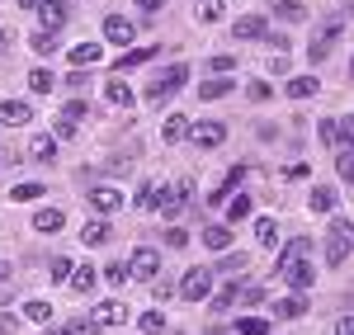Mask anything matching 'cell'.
<instances>
[{
	"label": "cell",
	"instance_id": "e0dca14e",
	"mask_svg": "<svg viewBox=\"0 0 354 335\" xmlns=\"http://www.w3.org/2000/svg\"><path fill=\"white\" fill-rule=\"evenodd\" d=\"M279 279L288 283V288H312V279H317V274H312V265L302 260V265H293V269H283Z\"/></svg>",
	"mask_w": 354,
	"mask_h": 335
},
{
	"label": "cell",
	"instance_id": "c3c4849f",
	"mask_svg": "<svg viewBox=\"0 0 354 335\" xmlns=\"http://www.w3.org/2000/svg\"><path fill=\"white\" fill-rule=\"evenodd\" d=\"M57 335H95V326L90 321H71V326H62Z\"/></svg>",
	"mask_w": 354,
	"mask_h": 335
},
{
	"label": "cell",
	"instance_id": "db71d44e",
	"mask_svg": "<svg viewBox=\"0 0 354 335\" xmlns=\"http://www.w3.org/2000/svg\"><path fill=\"white\" fill-rule=\"evenodd\" d=\"M0 335H19V321L15 316H0Z\"/></svg>",
	"mask_w": 354,
	"mask_h": 335
},
{
	"label": "cell",
	"instance_id": "8d00e7d4",
	"mask_svg": "<svg viewBox=\"0 0 354 335\" xmlns=\"http://www.w3.org/2000/svg\"><path fill=\"white\" fill-rule=\"evenodd\" d=\"M241 175H245V170H227V180H222L218 189H213V203H222V198L232 194V184H241Z\"/></svg>",
	"mask_w": 354,
	"mask_h": 335
},
{
	"label": "cell",
	"instance_id": "b9f144b4",
	"mask_svg": "<svg viewBox=\"0 0 354 335\" xmlns=\"http://www.w3.org/2000/svg\"><path fill=\"white\" fill-rule=\"evenodd\" d=\"M335 142L354 146V118H340V123H335Z\"/></svg>",
	"mask_w": 354,
	"mask_h": 335
},
{
	"label": "cell",
	"instance_id": "94428289",
	"mask_svg": "<svg viewBox=\"0 0 354 335\" xmlns=\"http://www.w3.org/2000/svg\"><path fill=\"white\" fill-rule=\"evenodd\" d=\"M208 335H236V331H208Z\"/></svg>",
	"mask_w": 354,
	"mask_h": 335
},
{
	"label": "cell",
	"instance_id": "9c48e42d",
	"mask_svg": "<svg viewBox=\"0 0 354 335\" xmlns=\"http://www.w3.org/2000/svg\"><path fill=\"white\" fill-rule=\"evenodd\" d=\"M104 38H109V43H118V48H128V43L137 38L133 19H123V15H109V19H104Z\"/></svg>",
	"mask_w": 354,
	"mask_h": 335
},
{
	"label": "cell",
	"instance_id": "6da1fadb",
	"mask_svg": "<svg viewBox=\"0 0 354 335\" xmlns=\"http://www.w3.org/2000/svg\"><path fill=\"white\" fill-rule=\"evenodd\" d=\"M189 85V66H170L165 76H151V85H147V99L151 104H161V99H170L175 90H185Z\"/></svg>",
	"mask_w": 354,
	"mask_h": 335
},
{
	"label": "cell",
	"instance_id": "11a10c76",
	"mask_svg": "<svg viewBox=\"0 0 354 335\" xmlns=\"http://www.w3.org/2000/svg\"><path fill=\"white\" fill-rule=\"evenodd\" d=\"M335 335H354V316H345V321L335 326Z\"/></svg>",
	"mask_w": 354,
	"mask_h": 335
},
{
	"label": "cell",
	"instance_id": "484cf974",
	"mask_svg": "<svg viewBox=\"0 0 354 335\" xmlns=\"http://www.w3.org/2000/svg\"><path fill=\"white\" fill-rule=\"evenodd\" d=\"M71 61H76V66H95V61H100V43H81V48H71Z\"/></svg>",
	"mask_w": 354,
	"mask_h": 335
},
{
	"label": "cell",
	"instance_id": "f35d334b",
	"mask_svg": "<svg viewBox=\"0 0 354 335\" xmlns=\"http://www.w3.org/2000/svg\"><path fill=\"white\" fill-rule=\"evenodd\" d=\"M10 198H19V203H33V198H43V184H15Z\"/></svg>",
	"mask_w": 354,
	"mask_h": 335
},
{
	"label": "cell",
	"instance_id": "9a60e30c",
	"mask_svg": "<svg viewBox=\"0 0 354 335\" xmlns=\"http://www.w3.org/2000/svg\"><path fill=\"white\" fill-rule=\"evenodd\" d=\"M245 293H250V288H241V283H227L218 298H213V312H227V307H236V303H245Z\"/></svg>",
	"mask_w": 354,
	"mask_h": 335
},
{
	"label": "cell",
	"instance_id": "7dc6e473",
	"mask_svg": "<svg viewBox=\"0 0 354 335\" xmlns=\"http://www.w3.org/2000/svg\"><path fill=\"white\" fill-rule=\"evenodd\" d=\"M335 166H340V180H350V184H354V151H345Z\"/></svg>",
	"mask_w": 354,
	"mask_h": 335
},
{
	"label": "cell",
	"instance_id": "5bb4252c",
	"mask_svg": "<svg viewBox=\"0 0 354 335\" xmlns=\"http://www.w3.org/2000/svg\"><path fill=\"white\" fill-rule=\"evenodd\" d=\"M104 99H109L113 109H133V90H128V81H109L104 85Z\"/></svg>",
	"mask_w": 354,
	"mask_h": 335
},
{
	"label": "cell",
	"instance_id": "f6af8a7d",
	"mask_svg": "<svg viewBox=\"0 0 354 335\" xmlns=\"http://www.w3.org/2000/svg\"><path fill=\"white\" fill-rule=\"evenodd\" d=\"M165 246H175V251H180V246H189V231H180V227H170V231H165Z\"/></svg>",
	"mask_w": 354,
	"mask_h": 335
},
{
	"label": "cell",
	"instance_id": "6125c7cd",
	"mask_svg": "<svg viewBox=\"0 0 354 335\" xmlns=\"http://www.w3.org/2000/svg\"><path fill=\"white\" fill-rule=\"evenodd\" d=\"M350 76H354V61H350Z\"/></svg>",
	"mask_w": 354,
	"mask_h": 335
},
{
	"label": "cell",
	"instance_id": "1f68e13d",
	"mask_svg": "<svg viewBox=\"0 0 354 335\" xmlns=\"http://www.w3.org/2000/svg\"><path fill=\"white\" fill-rule=\"evenodd\" d=\"M255 236H260V246H274V241H279V222H274V218H260V222H255Z\"/></svg>",
	"mask_w": 354,
	"mask_h": 335
},
{
	"label": "cell",
	"instance_id": "603a6c76",
	"mask_svg": "<svg viewBox=\"0 0 354 335\" xmlns=\"http://www.w3.org/2000/svg\"><path fill=\"white\" fill-rule=\"evenodd\" d=\"M185 133H189V118H185V113H170V118H165V128H161V137L165 142H180Z\"/></svg>",
	"mask_w": 354,
	"mask_h": 335
},
{
	"label": "cell",
	"instance_id": "bcb514c9",
	"mask_svg": "<svg viewBox=\"0 0 354 335\" xmlns=\"http://www.w3.org/2000/svg\"><path fill=\"white\" fill-rule=\"evenodd\" d=\"M53 137H76V123H71V118H66V113H62V118H57Z\"/></svg>",
	"mask_w": 354,
	"mask_h": 335
},
{
	"label": "cell",
	"instance_id": "4316f807",
	"mask_svg": "<svg viewBox=\"0 0 354 335\" xmlns=\"http://www.w3.org/2000/svg\"><path fill=\"white\" fill-rule=\"evenodd\" d=\"M227 90H232V81H227V76H218V81H203V85H198V99H222Z\"/></svg>",
	"mask_w": 354,
	"mask_h": 335
},
{
	"label": "cell",
	"instance_id": "277c9868",
	"mask_svg": "<svg viewBox=\"0 0 354 335\" xmlns=\"http://www.w3.org/2000/svg\"><path fill=\"white\" fill-rule=\"evenodd\" d=\"M128 321V303H118V298H109V303H100V307L90 312V326L100 331V326H123Z\"/></svg>",
	"mask_w": 354,
	"mask_h": 335
},
{
	"label": "cell",
	"instance_id": "2e32d148",
	"mask_svg": "<svg viewBox=\"0 0 354 335\" xmlns=\"http://www.w3.org/2000/svg\"><path fill=\"white\" fill-rule=\"evenodd\" d=\"M109 236H113L109 222H85L81 227V241H85V246H109Z\"/></svg>",
	"mask_w": 354,
	"mask_h": 335
},
{
	"label": "cell",
	"instance_id": "91938a15",
	"mask_svg": "<svg viewBox=\"0 0 354 335\" xmlns=\"http://www.w3.org/2000/svg\"><path fill=\"white\" fill-rule=\"evenodd\" d=\"M5 43H10V38H5V28H0V52H5Z\"/></svg>",
	"mask_w": 354,
	"mask_h": 335
},
{
	"label": "cell",
	"instance_id": "4fadbf2b",
	"mask_svg": "<svg viewBox=\"0 0 354 335\" xmlns=\"http://www.w3.org/2000/svg\"><path fill=\"white\" fill-rule=\"evenodd\" d=\"M307 251H312V241H307V236L288 241V246H283V260H279V274H283V269H293V265H302V260H307Z\"/></svg>",
	"mask_w": 354,
	"mask_h": 335
},
{
	"label": "cell",
	"instance_id": "60d3db41",
	"mask_svg": "<svg viewBox=\"0 0 354 335\" xmlns=\"http://www.w3.org/2000/svg\"><path fill=\"white\" fill-rule=\"evenodd\" d=\"M245 265H250V260H245L241 251H236V255H227V260H218V269H222V274H241Z\"/></svg>",
	"mask_w": 354,
	"mask_h": 335
},
{
	"label": "cell",
	"instance_id": "9f6ffc18",
	"mask_svg": "<svg viewBox=\"0 0 354 335\" xmlns=\"http://www.w3.org/2000/svg\"><path fill=\"white\" fill-rule=\"evenodd\" d=\"M156 5H161V0H137V10H147V15H151Z\"/></svg>",
	"mask_w": 354,
	"mask_h": 335
},
{
	"label": "cell",
	"instance_id": "d6986e66",
	"mask_svg": "<svg viewBox=\"0 0 354 335\" xmlns=\"http://www.w3.org/2000/svg\"><path fill=\"white\" fill-rule=\"evenodd\" d=\"M28 156H33V161H53V156H57V137H53V133L33 137V142H28Z\"/></svg>",
	"mask_w": 354,
	"mask_h": 335
},
{
	"label": "cell",
	"instance_id": "f546056e",
	"mask_svg": "<svg viewBox=\"0 0 354 335\" xmlns=\"http://www.w3.org/2000/svg\"><path fill=\"white\" fill-rule=\"evenodd\" d=\"M104 279H109V288H123V283L133 279V269H128V265H123V260H113L109 269H104Z\"/></svg>",
	"mask_w": 354,
	"mask_h": 335
},
{
	"label": "cell",
	"instance_id": "3957f363",
	"mask_svg": "<svg viewBox=\"0 0 354 335\" xmlns=\"http://www.w3.org/2000/svg\"><path fill=\"white\" fill-rule=\"evenodd\" d=\"M185 203H189V184H165L161 194H156V213L161 218H180Z\"/></svg>",
	"mask_w": 354,
	"mask_h": 335
},
{
	"label": "cell",
	"instance_id": "8992f818",
	"mask_svg": "<svg viewBox=\"0 0 354 335\" xmlns=\"http://www.w3.org/2000/svg\"><path fill=\"white\" fill-rule=\"evenodd\" d=\"M208 288H213V274H208V269H189V274L180 279V293H185L189 303H198V298H208Z\"/></svg>",
	"mask_w": 354,
	"mask_h": 335
},
{
	"label": "cell",
	"instance_id": "d6a6232c",
	"mask_svg": "<svg viewBox=\"0 0 354 335\" xmlns=\"http://www.w3.org/2000/svg\"><path fill=\"white\" fill-rule=\"evenodd\" d=\"M71 288H76V293H90V288H95V269H90V265L71 269Z\"/></svg>",
	"mask_w": 354,
	"mask_h": 335
},
{
	"label": "cell",
	"instance_id": "d4e9b609",
	"mask_svg": "<svg viewBox=\"0 0 354 335\" xmlns=\"http://www.w3.org/2000/svg\"><path fill=\"white\" fill-rule=\"evenodd\" d=\"M274 15H279V19H288V24H298V19H307V10H302L298 0H274Z\"/></svg>",
	"mask_w": 354,
	"mask_h": 335
},
{
	"label": "cell",
	"instance_id": "83f0119b",
	"mask_svg": "<svg viewBox=\"0 0 354 335\" xmlns=\"http://www.w3.org/2000/svg\"><path fill=\"white\" fill-rule=\"evenodd\" d=\"M62 222H66V218H62L57 208H43V213L33 218V227H38V231H62Z\"/></svg>",
	"mask_w": 354,
	"mask_h": 335
},
{
	"label": "cell",
	"instance_id": "ffe728a7",
	"mask_svg": "<svg viewBox=\"0 0 354 335\" xmlns=\"http://www.w3.org/2000/svg\"><path fill=\"white\" fill-rule=\"evenodd\" d=\"M194 15H198L203 24H218L222 15H227V0H198V5H194Z\"/></svg>",
	"mask_w": 354,
	"mask_h": 335
},
{
	"label": "cell",
	"instance_id": "f5cc1de1",
	"mask_svg": "<svg viewBox=\"0 0 354 335\" xmlns=\"http://www.w3.org/2000/svg\"><path fill=\"white\" fill-rule=\"evenodd\" d=\"M317 137L326 142V146H335V123H322V128H317Z\"/></svg>",
	"mask_w": 354,
	"mask_h": 335
},
{
	"label": "cell",
	"instance_id": "74e56055",
	"mask_svg": "<svg viewBox=\"0 0 354 335\" xmlns=\"http://www.w3.org/2000/svg\"><path fill=\"white\" fill-rule=\"evenodd\" d=\"M48 274H53V283H66V279H71V260H66V255H57L53 265H48Z\"/></svg>",
	"mask_w": 354,
	"mask_h": 335
},
{
	"label": "cell",
	"instance_id": "f907efd6",
	"mask_svg": "<svg viewBox=\"0 0 354 335\" xmlns=\"http://www.w3.org/2000/svg\"><path fill=\"white\" fill-rule=\"evenodd\" d=\"M66 85H71V90H85V85H90V71H71Z\"/></svg>",
	"mask_w": 354,
	"mask_h": 335
},
{
	"label": "cell",
	"instance_id": "681fc988",
	"mask_svg": "<svg viewBox=\"0 0 354 335\" xmlns=\"http://www.w3.org/2000/svg\"><path fill=\"white\" fill-rule=\"evenodd\" d=\"M208 71H222V76H227V71H236V61H232V57H213Z\"/></svg>",
	"mask_w": 354,
	"mask_h": 335
},
{
	"label": "cell",
	"instance_id": "836d02e7",
	"mask_svg": "<svg viewBox=\"0 0 354 335\" xmlns=\"http://www.w3.org/2000/svg\"><path fill=\"white\" fill-rule=\"evenodd\" d=\"M236 335H270V321H260V316H241V321H236Z\"/></svg>",
	"mask_w": 354,
	"mask_h": 335
},
{
	"label": "cell",
	"instance_id": "7c38bea8",
	"mask_svg": "<svg viewBox=\"0 0 354 335\" xmlns=\"http://www.w3.org/2000/svg\"><path fill=\"white\" fill-rule=\"evenodd\" d=\"M38 19H43V33H57V28L66 24V5L62 0H43L38 5Z\"/></svg>",
	"mask_w": 354,
	"mask_h": 335
},
{
	"label": "cell",
	"instance_id": "6f0895ef",
	"mask_svg": "<svg viewBox=\"0 0 354 335\" xmlns=\"http://www.w3.org/2000/svg\"><path fill=\"white\" fill-rule=\"evenodd\" d=\"M15 5H19V10H38L43 0H15Z\"/></svg>",
	"mask_w": 354,
	"mask_h": 335
},
{
	"label": "cell",
	"instance_id": "e575fe53",
	"mask_svg": "<svg viewBox=\"0 0 354 335\" xmlns=\"http://www.w3.org/2000/svg\"><path fill=\"white\" fill-rule=\"evenodd\" d=\"M53 71H28V90H33V95H48V90H53Z\"/></svg>",
	"mask_w": 354,
	"mask_h": 335
},
{
	"label": "cell",
	"instance_id": "5b68a950",
	"mask_svg": "<svg viewBox=\"0 0 354 335\" xmlns=\"http://www.w3.org/2000/svg\"><path fill=\"white\" fill-rule=\"evenodd\" d=\"M128 269H133L137 279H156V269H161V255L151 251V246H137L133 260H128Z\"/></svg>",
	"mask_w": 354,
	"mask_h": 335
},
{
	"label": "cell",
	"instance_id": "4dcf8cb0",
	"mask_svg": "<svg viewBox=\"0 0 354 335\" xmlns=\"http://www.w3.org/2000/svg\"><path fill=\"white\" fill-rule=\"evenodd\" d=\"M24 316H28V321H53V303L33 298V303H24Z\"/></svg>",
	"mask_w": 354,
	"mask_h": 335
},
{
	"label": "cell",
	"instance_id": "f1b7e54d",
	"mask_svg": "<svg viewBox=\"0 0 354 335\" xmlns=\"http://www.w3.org/2000/svg\"><path fill=\"white\" fill-rule=\"evenodd\" d=\"M241 218H250V198H245V194L227 198V222H241Z\"/></svg>",
	"mask_w": 354,
	"mask_h": 335
},
{
	"label": "cell",
	"instance_id": "44dd1931",
	"mask_svg": "<svg viewBox=\"0 0 354 335\" xmlns=\"http://www.w3.org/2000/svg\"><path fill=\"white\" fill-rule=\"evenodd\" d=\"M151 57H156V48H133V52H123V57H118V66H113V71H133V66L151 61Z\"/></svg>",
	"mask_w": 354,
	"mask_h": 335
},
{
	"label": "cell",
	"instance_id": "680465c9",
	"mask_svg": "<svg viewBox=\"0 0 354 335\" xmlns=\"http://www.w3.org/2000/svg\"><path fill=\"white\" fill-rule=\"evenodd\" d=\"M10 279V260H0V283Z\"/></svg>",
	"mask_w": 354,
	"mask_h": 335
},
{
	"label": "cell",
	"instance_id": "cb8c5ba5",
	"mask_svg": "<svg viewBox=\"0 0 354 335\" xmlns=\"http://www.w3.org/2000/svg\"><path fill=\"white\" fill-rule=\"evenodd\" d=\"M203 246H208V251H227V246H232V227H208V231H203Z\"/></svg>",
	"mask_w": 354,
	"mask_h": 335
},
{
	"label": "cell",
	"instance_id": "52a82bcc",
	"mask_svg": "<svg viewBox=\"0 0 354 335\" xmlns=\"http://www.w3.org/2000/svg\"><path fill=\"white\" fill-rule=\"evenodd\" d=\"M28 118H33V104H24V99H5L0 104V128H24Z\"/></svg>",
	"mask_w": 354,
	"mask_h": 335
},
{
	"label": "cell",
	"instance_id": "8fae6325",
	"mask_svg": "<svg viewBox=\"0 0 354 335\" xmlns=\"http://www.w3.org/2000/svg\"><path fill=\"white\" fill-rule=\"evenodd\" d=\"M335 43H340V24H326V28H322V38L307 48V57H312V61H326V57L335 52Z\"/></svg>",
	"mask_w": 354,
	"mask_h": 335
},
{
	"label": "cell",
	"instance_id": "816d5d0a",
	"mask_svg": "<svg viewBox=\"0 0 354 335\" xmlns=\"http://www.w3.org/2000/svg\"><path fill=\"white\" fill-rule=\"evenodd\" d=\"M137 203H142V208H156V189H151V184H142V194H137Z\"/></svg>",
	"mask_w": 354,
	"mask_h": 335
},
{
	"label": "cell",
	"instance_id": "ac0fdd59",
	"mask_svg": "<svg viewBox=\"0 0 354 335\" xmlns=\"http://www.w3.org/2000/svg\"><path fill=\"white\" fill-rule=\"evenodd\" d=\"M265 33H270V24L260 15H241L236 19V38H265Z\"/></svg>",
	"mask_w": 354,
	"mask_h": 335
},
{
	"label": "cell",
	"instance_id": "ab89813d",
	"mask_svg": "<svg viewBox=\"0 0 354 335\" xmlns=\"http://www.w3.org/2000/svg\"><path fill=\"white\" fill-rule=\"evenodd\" d=\"M274 312H279V316H302V312H307V298H283Z\"/></svg>",
	"mask_w": 354,
	"mask_h": 335
},
{
	"label": "cell",
	"instance_id": "ba28073f",
	"mask_svg": "<svg viewBox=\"0 0 354 335\" xmlns=\"http://www.w3.org/2000/svg\"><path fill=\"white\" fill-rule=\"evenodd\" d=\"M194 146H203V151H213V146H222V137H227V128L222 123H194L189 128Z\"/></svg>",
	"mask_w": 354,
	"mask_h": 335
},
{
	"label": "cell",
	"instance_id": "ee69618b",
	"mask_svg": "<svg viewBox=\"0 0 354 335\" xmlns=\"http://www.w3.org/2000/svg\"><path fill=\"white\" fill-rule=\"evenodd\" d=\"M142 331H147V335L165 331V316H161V312H147V316H142Z\"/></svg>",
	"mask_w": 354,
	"mask_h": 335
},
{
	"label": "cell",
	"instance_id": "7bdbcfd3",
	"mask_svg": "<svg viewBox=\"0 0 354 335\" xmlns=\"http://www.w3.org/2000/svg\"><path fill=\"white\" fill-rule=\"evenodd\" d=\"M33 52H57V33H33Z\"/></svg>",
	"mask_w": 354,
	"mask_h": 335
},
{
	"label": "cell",
	"instance_id": "be15d7a7",
	"mask_svg": "<svg viewBox=\"0 0 354 335\" xmlns=\"http://www.w3.org/2000/svg\"><path fill=\"white\" fill-rule=\"evenodd\" d=\"M350 10H354V0H350Z\"/></svg>",
	"mask_w": 354,
	"mask_h": 335
},
{
	"label": "cell",
	"instance_id": "7402d4cb",
	"mask_svg": "<svg viewBox=\"0 0 354 335\" xmlns=\"http://www.w3.org/2000/svg\"><path fill=\"white\" fill-rule=\"evenodd\" d=\"M317 95V76H293L288 81V99H312Z\"/></svg>",
	"mask_w": 354,
	"mask_h": 335
},
{
	"label": "cell",
	"instance_id": "7a4b0ae2",
	"mask_svg": "<svg viewBox=\"0 0 354 335\" xmlns=\"http://www.w3.org/2000/svg\"><path fill=\"white\" fill-rule=\"evenodd\" d=\"M354 255V222H330V241H326V260L345 265Z\"/></svg>",
	"mask_w": 354,
	"mask_h": 335
},
{
	"label": "cell",
	"instance_id": "30bf717a",
	"mask_svg": "<svg viewBox=\"0 0 354 335\" xmlns=\"http://www.w3.org/2000/svg\"><path fill=\"white\" fill-rule=\"evenodd\" d=\"M118 203H123V189H113V184H95L90 189V208L95 213H113Z\"/></svg>",
	"mask_w": 354,
	"mask_h": 335
},
{
	"label": "cell",
	"instance_id": "d590c367",
	"mask_svg": "<svg viewBox=\"0 0 354 335\" xmlns=\"http://www.w3.org/2000/svg\"><path fill=\"white\" fill-rule=\"evenodd\" d=\"M312 208H317V213H330V208H335V189H326V184L312 189Z\"/></svg>",
	"mask_w": 354,
	"mask_h": 335
}]
</instances>
